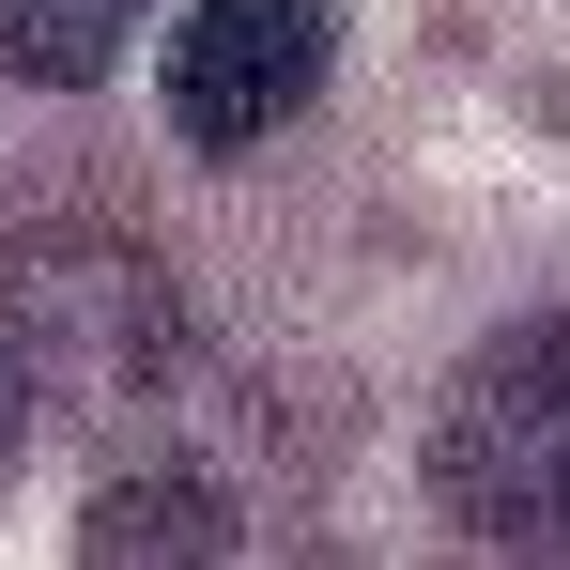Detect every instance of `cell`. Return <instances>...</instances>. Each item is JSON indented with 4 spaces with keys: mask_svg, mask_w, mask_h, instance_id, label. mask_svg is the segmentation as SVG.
<instances>
[{
    "mask_svg": "<svg viewBox=\"0 0 570 570\" xmlns=\"http://www.w3.org/2000/svg\"><path fill=\"white\" fill-rule=\"evenodd\" d=\"M432 509L524 570H570V308L493 324L432 401Z\"/></svg>",
    "mask_w": 570,
    "mask_h": 570,
    "instance_id": "6da1fadb",
    "label": "cell"
},
{
    "mask_svg": "<svg viewBox=\"0 0 570 570\" xmlns=\"http://www.w3.org/2000/svg\"><path fill=\"white\" fill-rule=\"evenodd\" d=\"M340 62V0H186L170 16V124L186 155H263Z\"/></svg>",
    "mask_w": 570,
    "mask_h": 570,
    "instance_id": "7a4b0ae2",
    "label": "cell"
},
{
    "mask_svg": "<svg viewBox=\"0 0 570 570\" xmlns=\"http://www.w3.org/2000/svg\"><path fill=\"white\" fill-rule=\"evenodd\" d=\"M78 556L94 570H216L232 556V493L216 478H124V493H94Z\"/></svg>",
    "mask_w": 570,
    "mask_h": 570,
    "instance_id": "3957f363",
    "label": "cell"
},
{
    "mask_svg": "<svg viewBox=\"0 0 570 570\" xmlns=\"http://www.w3.org/2000/svg\"><path fill=\"white\" fill-rule=\"evenodd\" d=\"M124 31H139V0H0V62L16 78H47V94H78L124 62Z\"/></svg>",
    "mask_w": 570,
    "mask_h": 570,
    "instance_id": "277c9868",
    "label": "cell"
},
{
    "mask_svg": "<svg viewBox=\"0 0 570 570\" xmlns=\"http://www.w3.org/2000/svg\"><path fill=\"white\" fill-rule=\"evenodd\" d=\"M16 432H31V401H16V371H0V463H16Z\"/></svg>",
    "mask_w": 570,
    "mask_h": 570,
    "instance_id": "5b68a950",
    "label": "cell"
}]
</instances>
